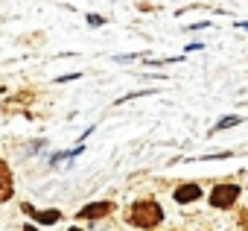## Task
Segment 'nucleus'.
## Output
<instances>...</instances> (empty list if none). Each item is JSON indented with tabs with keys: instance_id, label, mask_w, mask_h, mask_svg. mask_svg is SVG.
<instances>
[{
	"instance_id": "4",
	"label": "nucleus",
	"mask_w": 248,
	"mask_h": 231,
	"mask_svg": "<svg viewBox=\"0 0 248 231\" xmlns=\"http://www.w3.org/2000/svg\"><path fill=\"white\" fill-rule=\"evenodd\" d=\"M111 202H93V205H88V208H82L79 211V219H99V216H105V214H111Z\"/></svg>"
},
{
	"instance_id": "2",
	"label": "nucleus",
	"mask_w": 248,
	"mask_h": 231,
	"mask_svg": "<svg viewBox=\"0 0 248 231\" xmlns=\"http://www.w3.org/2000/svg\"><path fill=\"white\" fill-rule=\"evenodd\" d=\"M239 196V187L236 184H216L213 193H210V205L213 208H231Z\"/></svg>"
},
{
	"instance_id": "3",
	"label": "nucleus",
	"mask_w": 248,
	"mask_h": 231,
	"mask_svg": "<svg viewBox=\"0 0 248 231\" xmlns=\"http://www.w3.org/2000/svg\"><path fill=\"white\" fill-rule=\"evenodd\" d=\"M12 190H15V184H12V170H9L6 161H0V202L12 199Z\"/></svg>"
},
{
	"instance_id": "5",
	"label": "nucleus",
	"mask_w": 248,
	"mask_h": 231,
	"mask_svg": "<svg viewBox=\"0 0 248 231\" xmlns=\"http://www.w3.org/2000/svg\"><path fill=\"white\" fill-rule=\"evenodd\" d=\"M202 196V187L199 184H181L178 190H175V202H181V205H187V202H193V199H199Z\"/></svg>"
},
{
	"instance_id": "6",
	"label": "nucleus",
	"mask_w": 248,
	"mask_h": 231,
	"mask_svg": "<svg viewBox=\"0 0 248 231\" xmlns=\"http://www.w3.org/2000/svg\"><path fill=\"white\" fill-rule=\"evenodd\" d=\"M27 214H32V216H35L38 222H44V225H47V222H56V219H59V211H41V214H35V211H32L30 205H27Z\"/></svg>"
},
{
	"instance_id": "9",
	"label": "nucleus",
	"mask_w": 248,
	"mask_h": 231,
	"mask_svg": "<svg viewBox=\"0 0 248 231\" xmlns=\"http://www.w3.org/2000/svg\"><path fill=\"white\" fill-rule=\"evenodd\" d=\"M70 231H82V228H70Z\"/></svg>"
},
{
	"instance_id": "8",
	"label": "nucleus",
	"mask_w": 248,
	"mask_h": 231,
	"mask_svg": "<svg viewBox=\"0 0 248 231\" xmlns=\"http://www.w3.org/2000/svg\"><path fill=\"white\" fill-rule=\"evenodd\" d=\"M88 21H91L93 27H99V24H102V18H99V15H88Z\"/></svg>"
},
{
	"instance_id": "10",
	"label": "nucleus",
	"mask_w": 248,
	"mask_h": 231,
	"mask_svg": "<svg viewBox=\"0 0 248 231\" xmlns=\"http://www.w3.org/2000/svg\"><path fill=\"white\" fill-rule=\"evenodd\" d=\"M27 231H35V228H27Z\"/></svg>"
},
{
	"instance_id": "1",
	"label": "nucleus",
	"mask_w": 248,
	"mask_h": 231,
	"mask_svg": "<svg viewBox=\"0 0 248 231\" xmlns=\"http://www.w3.org/2000/svg\"><path fill=\"white\" fill-rule=\"evenodd\" d=\"M161 219H164V211H161V205L155 199H140L129 211V222L138 225V228H155Z\"/></svg>"
},
{
	"instance_id": "7",
	"label": "nucleus",
	"mask_w": 248,
	"mask_h": 231,
	"mask_svg": "<svg viewBox=\"0 0 248 231\" xmlns=\"http://www.w3.org/2000/svg\"><path fill=\"white\" fill-rule=\"evenodd\" d=\"M236 123H242V117H225V120H219L216 132H222V129H231V126H236Z\"/></svg>"
}]
</instances>
